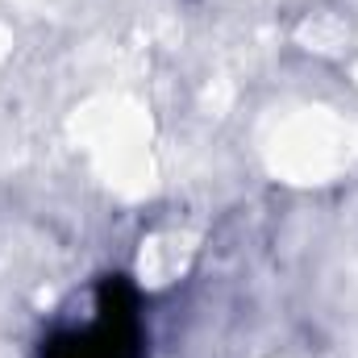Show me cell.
I'll list each match as a JSON object with an SVG mask.
<instances>
[{"instance_id": "1", "label": "cell", "mask_w": 358, "mask_h": 358, "mask_svg": "<svg viewBox=\"0 0 358 358\" xmlns=\"http://www.w3.org/2000/svg\"><path fill=\"white\" fill-rule=\"evenodd\" d=\"M42 358H142L138 296L125 279H104L88 329H63L42 342Z\"/></svg>"}]
</instances>
